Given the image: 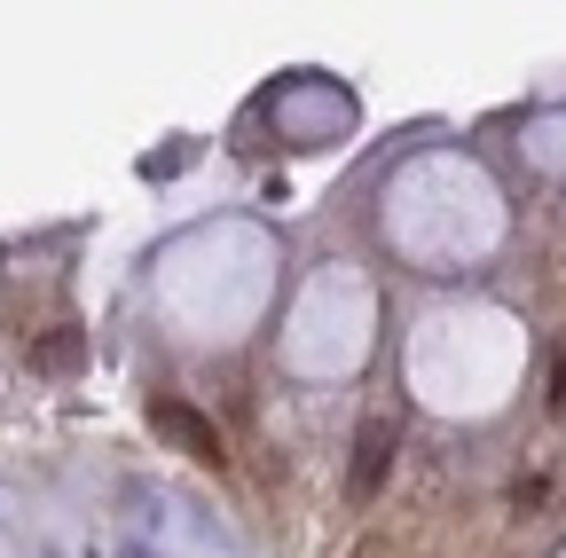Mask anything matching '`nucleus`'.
<instances>
[{"label": "nucleus", "instance_id": "obj_3", "mask_svg": "<svg viewBox=\"0 0 566 558\" xmlns=\"http://www.w3.org/2000/svg\"><path fill=\"white\" fill-rule=\"evenodd\" d=\"M80 362H87V338H80V330L40 338V370H80Z\"/></svg>", "mask_w": 566, "mask_h": 558}, {"label": "nucleus", "instance_id": "obj_4", "mask_svg": "<svg viewBox=\"0 0 566 558\" xmlns=\"http://www.w3.org/2000/svg\"><path fill=\"white\" fill-rule=\"evenodd\" d=\"M551 409H566V362L551 370Z\"/></svg>", "mask_w": 566, "mask_h": 558}, {"label": "nucleus", "instance_id": "obj_1", "mask_svg": "<svg viewBox=\"0 0 566 558\" xmlns=\"http://www.w3.org/2000/svg\"><path fill=\"white\" fill-rule=\"evenodd\" d=\"M150 425L181 449V456H197V464H221V433H212V417H197L189 401H174V393H150Z\"/></svg>", "mask_w": 566, "mask_h": 558}, {"label": "nucleus", "instance_id": "obj_2", "mask_svg": "<svg viewBox=\"0 0 566 558\" xmlns=\"http://www.w3.org/2000/svg\"><path fill=\"white\" fill-rule=\"evenodd\" d=\"M394 456H401V425L394 417H363V433H354V496H378Z\"/></svg>", "mask_w": 566, "mask_h": 558}]
</instances>
